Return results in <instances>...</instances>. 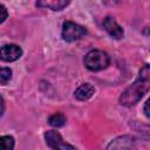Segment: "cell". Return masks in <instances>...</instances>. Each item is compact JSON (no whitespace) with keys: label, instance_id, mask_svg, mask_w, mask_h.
Here are the masks:
<instances>
[{"label":"cell","instance_id":"1","mask_svg":"<svg viewBox=\"0 0 150 150\" xmlns=\"http://www.w3.org/2000/svg\"><path fill=\"white\" fill-rule=\"evenodd\" d=\"M149 90H150V64H146L139 70L136 81L122 93L120 97V103L125 107L134 105Z\"/></svg>","mask_w":150,"mask_h":150},{"label":"cell","instance_id":"13","mask_svg":"<svg viewBox=\"0 0 150 150\" xmlns=\"http://www.w3.org/2000/svg\"><path fill=\"white\" fill-rule=\"evenodd\" d=\"M0 12H1V16H0V22H4L7 18V11L5 8L4 5H0Z\"/></svg>","mask_w":150,"mask_h":150},{"label":"cell","instance_id":"9","mask_svg":"<svg viewBox=\"0 0 150 150\" xmlns=\"http://www.w3.org/2000/svg\"><path fill=\"white\" fill-rule=\"evenodd\" d=\"M69 5V1L64 0H53V1H38L36 6L38 7H43V8H49L53 11H61L66 6Z\"/></svg>","mask_w":150,"mask_h":150},{"label":"cell","instance_id":"2","mask_svg":"<svg viewBox=\"0 0 150 150\" xmlns=\"http://www.w3.org/2000/svg\"><path fill=\"white\" fill-rule=\"evenodd\" d=\"M109 62H110L109 55L105 52L98 49L90 50L84 56V66L91 71H98L105 69L109 66Z\"/></svg>","mask_w":150,"mask_h":150},{"label":"cell","instance_id":"10","mask_svg":"<svg viewBox=\"0 0 150 150\" xmlns=\"http://www.w3.org/2000/svg\"><path fill=\"white\" fill-rule=\"evenodd\" d=\"M48 123H49L52 127L59 128V127L64 125V123H66V117H64V115H62L61 112H55V114H53V115L49 116Z\"/></svg>","mask_w":150,"mask_h":150},{"label":"cell","instance_id":"4","mask_svg":"<svg viewBox=\"0 0 150 150\" xmlns=\"http://www.w3.org/2000/svg\"><path fill=\"white\" fill-rule=\"evenodd\" d=\"M45 139L49 148L53 150H76L73 145L66 143L61 135L55 130H48L45 132Z\"/></svg>","mask_w":150,"mask_h":150},{"label":"cell","instance_id":"14","mask_svg":"<svg viewBox=\"0 0 150 150\" xmlns=\"http://www.w3.org/2000/svg\"><path fill=\"white\" fill-rule=\"evenodd\" d=\"M144 114L150 118V98L145 102V104H144Z\"/></svg>","mask_w":150,"mask_h":150},{"label":"cell","instance_id":"12","mask_svg":"<svg viewBox=\"0 0 150 150\" xmlns=\"http://www.w3.org/2000/svg\"><path fill=\"white\" fill-rule=\"evenodd\" d=\"M12 77V70L9 68H1L0 71V83L6 84Z\"/></svg>","mask_w":150,"mask_h":150},{"label":"cell","instance_id":"5","mask_svg":"<svg viewBox=\"0 0 150 150\" xmlns=\"http://www.w3.org/2000/svg\"><path fill=\"white\" fill-rule=\"evenodd\" d=\"M21 54H22V50L16 45H5L1 47V52H0L1 59L6 62H12L18 60L21 56Z\"/></svg>","mask_w":150,"mask_h":150},{"label":"cell","instance_id":"11","mask_svg":"<svg viewBox=\"0 0 150 150\" xmlns=\"http://www.w3.org/2000/svg\"><path fill=\"white\" fill-rule=\"evenodd\" d=\"M14 139L12 136H2L0 138V150H13Z\"/></svg>","mask_w":150,"mask_h":150},{"label":"cell","instance_id":"8","mask_svg":"<svg viewBox=\"0 0 150 150\" xmlns=\"http://www.w3.org/2000/svg\"><path fill=\"white\" fill-rule=\"evenodd\" d=\"M94 91H95V89H94V87L91 84L84 83V84L80 86L75 90V97L77 100H80V101H86V100H88V98H90L93 96Z\"/></svg>","mask_w":150,"mask_h":150},{"label":"cell","instance_id":"7","mask_svg":"<svg viewBox=\"0 0 150 150\" xmlns=\"http://www.w3.org/2000/svg\"><path fill=\"white\" fill-rule=\"evenodd\" d=\"M134 138L130 137V136H123V137H120L115 141H112L109 146H108V150H129L132 144H134Z\"/></svg>","mask_w":150,"mask_h":150},{"label":"cell","instance_id":"6","mask_svg":"<svg viewBox=\"0 0 150 150\" xmlns=\"http://www.w3.org/2000/svg\"><path fill=\"white\" fill-rule=\"evenodd\" d=\"M103 28L114 39H117L118 40V39H122L123 38V29H122V27L111 16H107L103 20Z\"/></svg>","mask_w":150,"mask_h":150},{"label":"cell","instance_id":"3","mask_svg":"<svg viewBox=\"0 0 150 150\" xmlns=\"http://www.w3.org/2000/svg\"><path fill=\"white\" fill-rule=\"evenodd\" d=\"M86 34L87 29L79 23H75L73 21H66L62 25V38L68 42L79 40Z\"/></svg>","mask_w":150,"mask_h":150}]
</instances>
